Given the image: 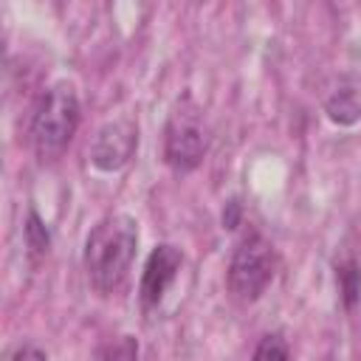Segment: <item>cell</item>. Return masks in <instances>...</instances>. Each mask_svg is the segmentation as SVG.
<instances>
[{
    "label": "cell",
    "instance_id": "1",
    "mask_svg": "<svg viewBox=\"0 0 361 361\" xmlns=\"http://www.w3.org/2000/svg\"><path fill=\"white\" fill-rule=\"evenodd\" d=\"M135 248H138L135 217H130V214L102 217L90 228V234L85 240V251H82V262H85L90 288L102 296L121 290L130 276Z\"/></svg>",
    "mask_w": 361,
    "mask_h": 361
},
{
    "label": "cell",
    "instance_id": "2",
    "mask_svg": "<svg viewBox=\"0 0 361 361\" xmlns=\"http://www.w3.org/2000/svg\"><path fill=\"white\" fill-rule=\"evenodd\" d=\"M82 121V104L76 85L68 79H59L48 85V90L39 96L34 116H31V149L42 164L59 161L68 144L73 141Z\"/></svg>",
    "mask_w": 361,
    "mask_h": 361
},
{
    "label": "cell",
    "instance_id": "3",
    "mask_svg": "<svg viewBox=\"0 0 361 361\" xmlns=\"http://www.w3.org/2000/svg\"><path fill=\"white\" fill-rule=\"evenodd\" d=\"M276 265H279V259H276L274 243L257 228L245 231L231 254L228 274H226L231 296L240 302H257L274 282Z\"/></svg>",
    "mask_w": 361,
    "mask_h": 361
},
{
    "label": "cell",
    "instance_id": "4",
    "mask_svg": "<svg viewBox=\"0 0 361 361\" xmlns=\"http://www.w3.org/2000/svg\"><path fill=\"white\" fill-rule=\"evenodd\" d=\"M206 147H209V135H206L200 110L189 99L178 102V107L169 113L166 127H164V161H166V166L178 175L192 172L203 164Z\"/></svg>",
    "mask_w": 361,
    "mask_h": 361
},
{
    "label": "cell",
    "instance_id": "5",
    "mask_svg": "<svg viewBox=\"0 0 361 361\" xmlns=\"http://www.w3.org/2000/svg\"><path fill=\"white\" fill-rule=\"evenodd\" d=\"M138 149V124L130 116H118L102 124L87 147V158L99 172H121Z\"/></svg>",
    "mask_w": 361,
    "mask_h": 361
},
{
    "label": "cell",
    "instance_id": "6",
    "mask_svg": "<svg viewBox=\"0 0 361 361\" xmlns=\"http://www.w3.org/2000/svg\"><path fill=\"white\" fill-rule=\"evenodd\" d=\"M180 265H183V254H180V248H175L169 243H161L149 251L144 271H141V285H138V299H141L144 310H152L164 302Z\"/></svg>",
    "mask_w": 361,
    "mask_h": 361
},
{
    "label": "cell",
    "instance_id": "7",
    "mask_svg": "<svg viewBox=\"0 0 361 361\" xmlns=\"http://www.w3.org/2000/svg\"><path fill=\"white\" fill-rule=\"evenodd\" d=\"M324 113L338 127H353L361 121V82L355 76H341L336 87L324 96Z\"/></svg>",
    "mask_w": 361,
    "mask_h": 361
},
{
    "label": "cell",
    "instance_id": "8",
    "mask_svg": "<svg viewBox=\"0 0 361 361\" xmlns=\"http://www.w3.org/2000/svg\"><path fill=\"white\" fill-rule=\"evenodd\" d=\"M336 285L341 293V305L353 310L361 302V265L353 257H344L336 262Z\"/></svg>",
    "mask_w": 361,
    "mask_h": 361
},
{
    "label": "cell",
    "instance_id": "9",
    "mask_svg": "<svg viewBox=\"0 0 361 361\" xmlns=\"http://www.w3.org/2000/svg\"><path fill=\"white\" fill-rule=\"evenodd\" d=\"M23 237H25V248L31 254V259H42L51 248V231L42 223V217L37 214V209H28L25 214V226H23Z\"/></svg>",
    "mask_w": 361,
    "mask_h": 361
},
{
    "label": "cell",
    "instance_id": "10",
    "mask_svg": "<svg viewBox=\"0 0 361 361\" xmlns=\"http://www.w3.org/2000/svg\"><path fill=\"white\" fill-rule=\"evenodd\" d=\"M96 361H138V338L130 336V333L107 338L99 347Z\"/></svg>",
    "mask_w": 361,
    "mask_h": 361
},
{
    "label": "cell",
    "instance_id": "11",
    "mask_svg": "<svg viewBox=\"0 0 361 361\" xmlns=\"http://www.w3.org/2000/svg\"><path fill=\"white\" fill-rule=\"evenodd\" d=\"M251 361H290V350H288V341L282 338V333H265L259 338Z\"/></svg>",
    "mask_w": 361,
    "mask_h": 361
},
{
    "label": "cell",
    "instance_id": "12",
    "mask_svg": "<svg viewBox=\"0 0 361 361\" xmlns=\"http://www.w3.org/2000/svg\"><path fill=\"white\" fill-rule=\"evenodd\" d=\"M240 214H243L240 203H237V200H228V203L223 206V228H237V226H240Z\"/></svg>",
    "mask_w": 361,
    "mask_h": 361
},
{
    "label": "cell",
    "instance_id": "13",
    "mask_svg": "<svg viewBox=\"0 0 361 361\" xmlns=\"http://www.w3.org/2000/svg\"><path fill=\"white\" fill-rule=\"evenodd\" d=\"M11 361H48V358H45V353L39 347L23 344V347H17V353L11 355Z\"/></svg>",
    "mask_w": 361,
    "mask_h": 361
}]
</instances>
